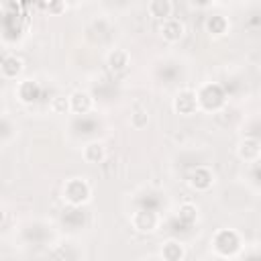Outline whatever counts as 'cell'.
I'll use <instances>...</instances> for the list:
<instances>
[{"instance_id": "obj_14", "label": "cell", "mask_w": 261, "mask_h": 261, "mask_svg": "<svg viewBox=\"0 0 261 261\" xmlns=\"http://www.w3.org/2000/svg\"><path fill=\"white\" fill-rule=\"evenodd\" d=\"M22 69H24V63L16 55H6L2 59V63H0V75L4 80H18Z\"/></svg>"}, {"instance_id": "obj_11", "label": "cell", "mask_w": 261, "mask_h": 261, "mask_svg": "<svg viewBox=\"0 0 261 261\" xmlns=\"http://www.w3.org/2000/svg\"><path fill=\"white\" fill-rule=\"evenodd\" d=\"M16 98L22 104H33L41 98V86L35 80H22L16 86Z\"/></svg>"}, {"instance_id": "obj_4", "label": "cell", "mask_w": 261, "mask_h": 261, "mask_svg": "<svg viewBox=\"0 0 261 261\" xmlns=\"http://www.w3.org/2000/svg\"><path fill=\"white\" fill-rule=\"evenodd\" d=\"M161 224V216L151 208H139L130 212V226L141 234H153Z\"/></svg>"}, {"instance_id": "obj_5", "label": "cell", "mask_w": 261, "mask_h": 261, "mask_svg": "<svg viewBox=\"0 0 261 261\" xmlns=\"http://www.w3.org/2000/svg\"><path fill=\"white\" fill-rule=\"evenodd\" d=\"M171 108L175 114H181V116H192L196 114L200 108H198V100H196V90L192 88H184L179 90L173 100H171Z\"/></svg>"}, {"instance_id": "obj_7", "label": "cell", "mask_w": 261, "mask_h": 261, "mask_svg": "<svg viewBox=\"0 0 261 261\" xmlns=\"http://www.w3.org/2000/svg\"><path fill=\"white\" fill-rule=\"evenodd\" d=\"M159 35L167 43H177L186 35V24H184V20H179L175 16H169V18L159 22Z\"/></svg>"}, {"instance_id": "obj_8", "label": "cell", "mask_w": 261, "mask_h": 261, "mask_svg": "<svg viewBox=\"0 0 261 261\" xmlns=\"http://www.w3.org/2000/svg\"><path fill=\"white\" fill-rule=\"evenodd\" d=\"M261 155V143L257 137H245L241 139V143L237 145V157L241 161H247V163H255Z\"/></svg>"}, {"instance_id": "obj_22", "label": "cell", "mask_w": 261, "mask_h": 261, "mask_svg": "<svg viewBox=\"0 0 261 261\" xmlns=\"http://www.w3.org/2000/svg\"><path fill=\"white\" fill-rule=\"evenodd\" d=\"M2 218H4V212H2V208H0V222H2Z\"/></svg>"}, {"instance_id": "obj_19", "label": "cell", "mask_w": 261, "mask_h": 261, "mask_svg": "<svg viewBox=\"0 0 261 261\" xmlns=\"http://www.w3.org/2000/svg\"><path fill=\"white\" fill-rule=\"evenodd\" d=\"M49 110L53 114H67L69 112V98L63 94H57L49 100Z\"/></svg>"}, {"instance_id": "obj_15", "label": "cell", "mask_w": 261, "mask_h": 261, "mask_svg": "<svg viewBox=\"0 0 261 261\" xmlns=\"http://www.w3.org/2000/svg\"><path fill=\"white\" fill-rule=\"evenodd\" d=\"M204 27H206V33L210 37H224L228 33V29H230V22L222 14H210L206 18V24Z\"/></svg>"}, {"instance_id": "obj_2", "label": "cell", "mask_w": 261, "mask_h": 261, "mask_svg": "<svg viewBox=\"0 0 261 261\" xmlns=\"http://www.w3.org/2000/svg\"><path fill=\"white\" fill-rule=\"evenodd\" d=\"M61 196H63V200L69 206L80 208V206H84V204L90 202V198H92V186L84 177H69V179H65V184L61 188Z\"/></svg>"}, {"instance_id": "obj_21", "label": "cell", "mask_w": 261, "mask_h": 261, "mask_svg": "<svg viewBox=\"0 0 261 261\" xmlns=\"http://www.w3.org/2000/svg\"><path fill=\"white\" fill-rule=\"evenodd\" d=\"M49 261H67V259H63V257H53V259H49Z\"/></svg>"}, {"instance_id": "obj_1", "label": "cell", "mask_w": 261, "mask_h": 261, "mask_svg": "<svg viewBox=\"0 0 261 261\" xmlns=\"http://www.w3.org/2000/svg\"><path fill=\"white\" fill-rule=\"evenodd\" d=\"M196 100H198V108L206 110V112H216L224 106L226 102V92L220 84H204L196 90Z\"/></svg>"}, {"instance_id": "obj_17", "label": "cell", "mask_w": 261, "mask_h": 261, "mask_svg": "<svg viewBox=\"0 0 261 261\" xmlns=\"http://www.w3.org/2000/svg\"><path fill=\"white\" fill-rule=\"evenodd\" d=\"M177 218H179V222H184V224H194V222L198 220V206L192 204V202L179 204V208H177Z\"/></svg>"}, {"instance_id": "obj_12", "label": "cell", "mask_w": 261, "mask_h": 261, "mask_svg": "<svg viewBox=\"0 0 261 261\" xmlns=\"http://www.w3.org/2000/svg\"><path fill=\"white\" fill-rule=\"evenodd\" d=\"M128 63H130V55H128L126 49L114 47V49H110L108 55H106V65H108V69L114 71V73L124 71V69L128 67Z\"/></svg>"}, {"instance_id": "obj_18", "label": "cell", "mask_w": 261, "mask_h": 261, "mask_svg": "<svg viewBox=\"0 0 261 261\" xmlns=\"http://www.w3.org/2000/svg\"><path fill=\"white\" fill-rule=\"evenodd\" d=\"M149 110L147 108H137L133 114H130V118H128V122H130V126L135 128V130H143L147 124H149Z\"/></svg>"}, {"instance_id": "obj_3", "label": "cell", "mask_w": 261, "mask_h": 261, "mask_svg": "<svg viewBox=\"0 0 261 261\" xmlns=\"http://www.w3.org/2000/svg\"><path fill=\"white\" fill-rule=\"evenodd\" d=\"M241 234L232 228H220L212 237V249L220 257H232L241 251Z\"/></svg>"}, {"instance_id": "obj_9", "label": "cell", "mask_w": 261, "mask_h": 261, "mask_svg": "<svg viewBox=\"0 0 261 261\" xmlns=\"http://www.w3.org/2000/svg\"><path fill=\"white\" fill-rule=\"evenodd\" d=\"M186 245L179 239H167L159 247L161 261H184L186 259Z\"/></svg>"}, {"instance_id": "obj_16", "label": "cell", "mask_w": 261, "mask_h": 261, "mask_svg": "<svg viewBox=\"0 0 261 261\" xmlns=\"http://www.w3.org/2000/svg\"><path fill=\"white\" fill-rule=\"evenodd\" d=\"M147 12H149V16H153V18H157L161 22V20H165V18L171 16L173 2L171 0H151L147 4Z\"/></svg>"}, {"instance_id": "obj_20", "label": "cell", "mask_w": 261, "mask_h": 261, "mask_svg": "<svg viewBox=\"0 0 261 261\" xmlns=\"http://www.w3.org/2000/svg\"><path fill=\"white\" fill-rule=\"evenodd\" d=\"M43 8L51 14H61V12L67 10V4L65 2H49V4H43Z\"/></svg>"}, {"instance_id": "obj_10", "label": "cell", "mask_w": 261, "mask_h": 261, "mask_svg": "<svg viewBox=\"0 0 261 261\" xmlns=\"http://www.w3.org/2000/svg\"><path fill=\"white\" fill-rule=\"evenodd\" d=\"M67 98H69V112L73 114H88L94 108V96L86 90H75Z\"/></svg>"}, {"instance_id": "obj_13", "label": "cell", "mask_w": 261, "mask_h": 261, "mask_svg": "<svg viewBox=\"0 0 261 261\" xmlns=\"http://www.w3.org/2000/svg\"><path fill=\"white\" fill-rule=\"evenodd\" d=\"M82 157H84L86 163H92V165L104 163V159L108 157L106 145L102 141H90V143H86V147L82 151Z\"/></svg>"}, {"instance_id": "obj_6", "label": "cell", "mask_w": 261, "mask_h": 261, "mask_svg": "<svg viewBox=\"0 0 261 261\" xmlns=\"http://www.w3.org/2000/svg\"><path fill=\"white\" fill-rule=\"evenodd\" d=\"M214 181H216L214 179V171L208 165H198L188 175V186L194 192H208L214 186Z\"/></svg>"}]
</instances>
